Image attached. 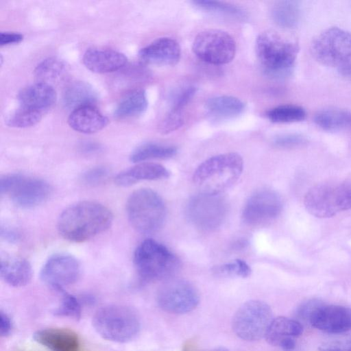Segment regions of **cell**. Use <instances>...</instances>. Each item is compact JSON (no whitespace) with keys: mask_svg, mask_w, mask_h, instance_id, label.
<instances>
[{"mask_svg":"<svg viewBox=\"0 0 351 351\" xmlns=\"http://www.w3.org/2000/svg\"><path fill=\"white\" fill-rule=\"evenodd\" d=\"M113 215L101 203L82 201L65 208L60 215L57 227L60 234L73 243H83L106 231Z\"/></svg>","mask_w":351,"mask_h":351,"instance_id":"obj_1","label":"cell"},{"mask_svg":"<svg viewBox=\"0 0 351 351\" xmlns=\"http://www.w3.org/2000/svg\"><path fill=\"white\" fill-rule=\"evenodd\" d=\"M243 160L237 153L229 152L209 158L194 171L193 181L201 193L221 195L240 178Z\"/></svg>","mask_w":351,"mask_h":351,"instance_id":"obj_2","label":"cell"},{"mask_svg":"<svg viewBox=\"0 0 351 351\" xmlns=\"http://www.w3.org/2000/svg\"><path fill=\"white\" fill-rule=\"evenodd\" d=\"M298 45L274 31L261 33L256 40V51L264 71L270 77L282 79L291 75Z\"/></svg>","mask_w":351,"mask_h":351,"instance_id":"obj_3","label":"cell"},{"mask_svg":"<svg viewBox=\"0 0 351 351\" xmlns=\"http://www.w3.org/2000/svg\"><path fill=\"white\" fill-rule=\"evenodd\" d=\"M93 326L102 338L113 342L125 343L138 334L141 322L133 308L122 304H109L95 312Z\"/></svg>","mask_w":351,"mask_h":351,"instance_id":"obj_4","label":"cell"},{"mask_svg":"<svg viewBox=\"0 0 351 351\" xmlns=\"http://www.w3.org/2000/svg\"><path fill=\"white\" fill-rule=\"evenodd\" d=\"M134 264L141 278L148 282L170 279L180 267V261L174 254L151 239L144 240L136 247Z\"/></svg>","mask_w":351,"mask_h":351,"instance_id":"obj_5","label":"cell"},{"mask_svg":"<svg viewBox=\"0 0 351 351\" xmlns=\"http://www.w3.org/2000/svg\"><path fill=\"white\" fill-rule=\"evenodd\" d=\"M126 213L132 226L138 232L150 234L163 225L166 208L160 196L150 189L134 191L126 203Z\"/></svg>","mask_w":351,"mask_h":351,"instance_id":"obj_6","label":"cell"},{"mask_svg":"<svg viewBox=\"0 0 351 351\" xmlns=\"http://www.w3.org/2000/svg\"><path fill=\"white\" fill-rule=\"evenodd\" d=\"M306 210L319 218L331 217L351 209V182L324 183L314 186L305 194Z\"/></svg>","mask_w":351,"mask_h":351,"instance_id":"obj_7","label":"cell"},{"mask_svg":"<svg viewBox=\"0 0 351 351\" xmlns=\"http://www.w3.org/2000/svg\"><path fill=\"white\" fill-rule=\"evenodd\" d=\"M0 193L8 196L16 205L29 208L45 202L51 193V188L42 179L11 173L1 177Z\"/></svg>","mask_w":351,"mask_h":351,"instance_id":"obj_8","label":"cell"},{"mask_svg":"<svg viewBox=\"0 0 351 351\" xmlns=\"http://www.w3.org/2000/svg\"><path fill=\"white\" fill-rule=\"evenodd\" d=\"M310 49L319 63L338 68L351 60V33L337 27L328 28L313 39Z\"/></svg>","mask_w":351,"mask_h":351,"instance_id":"obj_9","label":"cell"},{"mask_svg":"<svg viewBox=\"0 0 351 351\" xmlns=\"http://www.w3.org/2000/svg\"><path fill=\"white\" fill-rule=\"evenodd\" d=\"M270 306L261 300H250L243 304L235 313L232 329L241 339L257 341L265 337L273 320Z\"/></svg>","mask_w":351,"mask_h":351,"instance_id":"obj_10","label":"cell"},{"mask_svg":"<svg viewBox=\"0 0 351 351\" xmlns=\"http://www.w3.org/2000/svg\"><path fill=\"white\" fill-rule=\"evenodd\" d=\"M227 213V203L221 195L200 193L193 196L186 206V217L191 223L206 231L219 228Z\"/></svg>","mask_w":351,"mask_h":351,"instance_id":"obj_11","label":"cell"},{"mask_svg":"<svg viewBox=\"0 0 351 351\" xmlns=\"http://www.w3.org/2000/svg\"><path fill=\"white\" fill-rule=\"evenodd\" d=\"M236 43L228 32L220 29H207L195 38L192 49L202 61L220 65L231 62L236 53Z\"/></svg>","mask_w":351,"mask_h":351,"instance_id":"obj_12","label":"cell"},{"mask_svg":"<svg viewBox=\"0 0 351 351\" xmlns=\"http://www.w3.org/2000/svg\"><path fill=\"white\" fill-rule=\"evenodd\" d=\"M199 301L197 289L187 280L169 279L158 290L157 302L165 311L184 314L196 308Z\"/></svg>","mask_w":351,"mask_h":351,"instance_id":"obj_13","label":"cell"},{"mask_svg":"<svg viewBox=\"0 0 351 351\" xmlns=\"http://www.w3.org/2000/svg\"><path fill=\"white\" fill-rule=\"evenodd\" d=\"M282 210V201L276 192L259 191L251 195L243 207L242 219L250 226H260L274 220Z\"/></svg>","mask_w":351,"mask_h":351,"instance_id":"obj_14","label":"cell"},{"mask_svg":"<svg viewBox=\"0 0 351 351\" xmlns=\"http://www.w3.org/2000/svg\"><path fill=\"white\" fill-rule=\"evenodd\" d=\"M80 272V264L75 257L58 254L51 256L44 264L40 278L47 286L60 292L65 287L74 284Z\"/></svg>","mask_w":351,"mask_h":351,"instance_id":"obj_15","label":"cell"},{"mask_svg":"<svg viewBox=\"0 0 351 351\" xmlns=\"http://www.w3.org/2000/svg\"><path fill=\"white\" fill-rule=\"evenodd\" d=\"M308 322L314 328L326 332H345L351 329V308L322 303L313 311Z\"/></svg>","mask_w":351,"mask_h":351,"instance_id":"obj_16","label":"cell"},{"mask_svg":"<svg viewBox=\"0 0 351 351\" xmlns=\"http://www.w3.org/2000/svg\"><path fill=\"white\" fill-rule=\"evenodd\" d=\"M138 56L147 64L173 66L180 60L181 49L176 40L162 37L142 48Z\"/></svg>","mask_w":351,"mask_h":351,"instance_id":"obj_17","label":"cell"},{"mask_svg":"<svg viewBox=\"0 0 351 351\" xmlns=\"http://www.w3.org/2000/svg\"><path fill=\"white\" fill-rule=\"evenodd\" d=\"M36 342L51 351H79L80 339L77 334L64 328H47L34 332Z\"/></svg>","mask_w":351,"mask_h":351,"instance_id":"obj_18","label":"cell"},{"mask_svg":"<svg viewBox=\"0 0 351 351\" xmlns=\"http://www.w3.org/2000/svg\"><path fill=\"white\" fill-rule=\"evenodd\" d=\"M126 56L119 51L106 49H89L82 58L84 65L96 73L117 71L127 63Z\"/></svg>","mask_w":351,"mask_h":351,"instance_id":"obj_19","label":"cell"},{"mask_svg":"<svg viewBox=\"0 0 351 351\" xmlns=\"http://www.w3.org/2000/svg\"><path fill=\"white\" fill-rule=\"evenodd\" d=\"M69 126L83 134H93L104 129L108 118L93 105L80 107L72 110L68 118Z\"/></svg>","mask_w":351,"mask_h":351,"instance_id":"obj_20","label":"cell"},{"mask_svg":"<svg viewBox=\"0 0 351 351\" xmlns=\"http://www.w3.org/2000/svg\"><path fill=\"white\" fill-rule=\"evenodd\" d=\"M18 99L20 106L43 113L56 102V93L51 85L36 82L21 90Z\"/></svg>","mask_w":351,"mask_h":351,"instance_id":"obj_21","label":"cell"},{"mask_svg":"<svg viewBox=\"0 0 351 351\" xmlns=\"http://www.w3.org/2000/svg\"><path fill=\"white\" fill-rule=\"evenodd\" d=\"M170 172L162 165L141 162L119 173L114 179L116 184L126 187L143 180H158L169 177Z\"/></svg>","mask_w":351,"mask_h":351,"instance_id":"obj_22","label":"cell"},{"mask_svg":"<svg viewBox=\"0 0 351 351\" xmlns=\"http://www.w3.org/2000/svg\"><path fill=\"white\" fill-rule=\"evenodd\" d=\"M0 276L10 286L21 287L30 282L32 268L29 261L22 257L5 256L1 259Z\"/></svg>","mask_w":351,"mask_h":351,"instance_id":"obj_23","label":"cell"},{"mask_svg":"<svg viewBox=\"0 0 351 351\" xmlns=\"http://www.w3.org/2000/svg\"><path fill=\"white\" fill-rule=\"evenodd\" d=\"M302 332V325L298 321L286 317H278L273 319L265 337L269 344L279 347L284 341L294 339Z\"/></svg>","mask_w":351,"mask_h":351,"instance_id":"obj_24","label":"cell"},{"mask_svg":"<svg viewBox=\"0 0 351 351\" xmlns=\"http://www.w3.org/2000/svg\"><path fill=\"white\" fill-rule=\"evenodd\" d=\"M245 105L239 99L230 95H220L208 99L205 104L207 113L217 120L234 118L244 110Z\"/></svg>","mask_w":351,"mask_h":351,"instance_id":"obj_25","label":"cell"},{"mask_svg":"<svg viewBox=\"0 0 351 351\" xmlns=\"http://www.w3.org/2000/svg\"><path fill=\"white\" fill-rule=\"evenodd\" d=\"M97 99V93L88 84L74 82L66 86L63 94V102L73 110L80 107L93 105Z\"/></svg>","mask_w":351,"mask_h":351,"instance_id":"obj_26","label":"cell"},{"mask_svg":"<svg viewBox=\"0 0 351 351\" xmlns=\"http://www.w3.org/2000/svg\"><path fill=\"white\" fill-rule=\"evenodd\" d=\"M147 99L143 89H134L127 93L118 103L114 115L120 119L137 117L147 109Z\"/></svg>","mask_w":351,"mask_h":351,"instance_id":"obj_27","label":"cell"},{"mask_svg":"<svg viewBox=\"0 0 351 351\" xmlns=\"http://www.w3.org/2000/svg\"><path fill=\"white\" fill-rule=\"evenodd\" d=\"M315 123L324 130L339 131L351 122L350 112L337 108H324L317 111L313 118Z\"/></svg>","mask_w":351,"mask_h":351,"instance_id":"obj_28","label":"cell"},{"mask_svg":"<svg viewBox=\"0 0 351 351\" xmlns=\"http://www.w3.org/2000/svg\"><path fill=\"white\" fill-rule=\"evenodd\" d=\"M271 17L280 27L291 29L300 22L301 10L298 2L285 0L276 2L271 8Z\"/></svg>","mask_w":351,"mask_h":351,"instance_id":"obj_29","label":"cell"},{"mask_svg":"<svg viewBox=\"0 0 351 351\" xmlns=\"http://www.w3.org/2000/svg\"><path fill=\"white\" fill-rule=\"evenodd\" d=\"M177 153V149L173 146L147 143L136 148L130 156L132 162H141L152 159H167Z\"/></svg>","mask_w":351,"mask_h":351,"instance_id":"obj_30","label":"cell"},{"mask_svg":"<svg viewBox=\"0 0 351 351\" xmlns=\"http://www.w3.org/2000/svg\"><path fill=\"white\" fill-rule=\"evenodd\" d=\"M266 115L273 123H293L303 121L306 118V112L302 106L284 104L269 109Z\"/></svg>","mask_w":351,"mask_h":351,"instance_id":"obj_31","label":"cell"},{"mask_svg":"<svg viewBox=\"0 0 351 351\" xmlns=\"http://www.w3.org/2000/svg\"><path fill=\"white\" fill-rule=\"evenodd\" d=\"M64 69V64L60 60L49 58L37 65L34 70V76L37 82L50 84V82L62 76Z\"/></svg>","mask_w":351,"mask_h":351,"instance_id":"obj_32","label":"cell"},{"mask_svg":"<svg viewBox=\"0 0 351 351\" xmlns=\"http://www.w3.org/2000/svg\"><path fill=\"white\" fill-rule=\"evenodd\" d=\"M193 3L195 6L212 13L237 19H241L245 16V13L240 8L224 2L197 0L194 1Z\"/></svg>","mask_w":351,"mask_h":351,"instance_id":"obj_33","label":"cell"},{"mask_svg":"<svg viewBox=\"0 0 351 351\" xmlns=\"http://www.w3.org/2000/svg\"><path fill=\"white\" fill-rule=\"evenodd\" d=\"M43 112L21 107L16 110L8 119L10 127L24 128L37 124L42 119Z\"/></svg>","mask_w":351,"mask_h":351,"instance_id":"obj_34","label":"cell"},{"mask_svg":"<svg viewBox=\"0 0 351 351\" xmlns=\"http://www.w3.org/2000/svg\"><path fill=\"white\" fill-rule=\"evenodd\" d=\"M62 293L60 305L54 310L53 313L58 317H64L78 320L81 317L82 308L77 299L64 291Z\"/></svg>","mask_w":351,"mask_h":351,"instance_id":"obj_35","label":"cell"},{"mask_svg":"<svg viewBox=\"0 0 351 351\" xmlns=\"http://www.w3.org/2000/svg\"><path fill=\"white\" fill-rule=\"evenodd\" d=\"M215 271L222 276H236L246 278L250 275L252 270L246 262L241 259H237L231 263L215 267Z\"/></svg>","mask_w":351,"mask_h":351,"instance_id":"obj_36","label":"cell"},{"mask_svg":"<svg viewBox=\"0 0 351 351\" xmlns=\"http://www.w3.org/2000/svg\"><path fill=\"white\" fill-rule=\"evenodd\" d=\"M196 92L195 86H186L176 92L171 99L170 110L182 112L184 108L193 98Z\"/></svg>","mask_w":351,"mask_h":351,"instance_id":"obj_37","label":"cell"},{"mask_svg":"<svg viewBox=\"0 0 351 351\" xmlns=\"http://www.w3.org/2000/svg\"><path fill=\"white\" fill-rule=\"evenodd\" d=\"M183 113L169 110L162 121L159 126V130L161 133L169 134L178 130L183 125Z\"/></svg>","mask_w":351,"mask_h":351,"instance_id":"obj_38","label":"cell"},{"mask_svg":"<svg viewBox=\"0 0 351 351\" xmlns=\"http://www.w3.org/2000/svg\"><path fill=\"white\" fill-rule=\"evenodd\" d=\"M306 143V139L298 134H284L274 138L273 143L280 148H292L301 146Z\"/></svg>","mask_w":351,"mask_h":351,"instance_id":"obj_39","label":"cell"},{"mask_svg":"<svg viewBox=\"0 0 351 351\" xmlns=\"http://www.w3.org/2000/svg\"><path fill=\"white\" fill-rule=\"evenodd\" d=\"M108 175V171L106 168L98 167L92 168L86 171L82 176L84 182L90 185L99 184Z\"/></svg>","mask_w":351,"mask_h":351,"instance_id":"obj_40","label":"cell"},{"mask_svg":"<svg viewBox=\"0 0 351 351\" xmlns=\"http://www.w3.org/2000/svg\"><path fill=\"white\" fill-rule=\"evenodd\" d=\"M322 302L313 299L306 301L300 304L296 311V316L302 320H308L313 311L321 304Z\"/></svg>","mask_w":351,"mask_h":351,"instance_id":"obj_41","label":"cell"},{"mask_svg":"<svg viewBox=\"0 0 351 351\" xmlns=\"http://www.w3.org/2000/svg\"><path fill=\"white\" fill-rule=\"evenodd\" d=\"M319 351H351V338L326 343L319 348Z\"/></svg>","mask_w":351,"mask_h":351,"instance_id":"obj_42","label":"cell"},{"mask_svg":"<svg viewBox=\"0 0 351 351\" xmlns=\"http://www.w3.org/2000/svg\"><path fill=\"white\" fill-rule=\"evenodd\" d=\"M23 40V35L16 32H1L0 34V45L17 44Z\"/></svg>","mask_w":351,"mask_h":351,"instance_id":"obj_43","label":"cell"},{"mask_svg":"<svg viewBox=\"0 0 351 351\" xmlns=\"http://www.w3.org/2000/svg\"><path fill=\"white\" fill-rule=\"evenodd\" d=\"M12 322L7 313L0 311V334L1 337H8L12 332Z\"/></svg>","mask_w":351,"mask_h":351,"instance_id":"obj_44","label":"cell"},{"mask_svg":"<svg viewBox=\"0 0 351 351\" xmlns=\"http://www.w3.org/2000/svg\"><path fill=\"white\" fill-rule=\"evenodd\" d=\"M1 235L3 239L10 243H16L19 239V233L7 227H1Z\"/></svg>","mask_w":351,"mask_h":351,"instance_id":"obj_45","label":"cell"},{"mask_svg":"<svg viewBox=\"0 0 351 351\" xmlns=\"http://www.w3.org/2000/svg\"><path fill=\"white\" fill-rule=\"evenodd\" d=\"M339 74L348 80H351V62H348L337 68Z\"/></svg>","mask_w":351,"mask_h":351,"instance_id":"obj_46","label":"cell"},{"mask_svg":"<svg viewBox=\"0 0 351 351\" xmlns=\"http://www.w3.org/2000/svg\"><path fill=\"white\" fill-rule=\"evenodd\" d=\"M284 351H293L295 348L294 339H289L284 341L279 346Z\"/></svg>","mask_w":351,"mask_h":351,"instance_id":"obj_47","label":"cell"},{"mask_svg":"<svg viewBox=\"0 0 351 351\" xmlns=\"http://www.w3.org/2000/svg\"><path fill=\"white\" fill-rule=\"evenodd\" d=\"M350 124H351V122H350Z\"/></svg>","mask_w":351,"mask_h":351,"instance_id":"obj_48","label":"cell"}]
</instances>
